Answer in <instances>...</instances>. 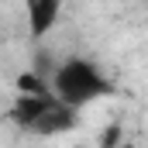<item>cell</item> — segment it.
<instances>
[{
	"mask_svg": "<svg viewBox=\"0 0 148 148\" xmlns=\"http://www.w3.org/2000/svg\"><path fill=\"white\" fill-rule=\"evenodd\" d=\"M48 86H52V93L62 103H69L76 110L110 93V79L93 62H86V59H66V62H59L52 79H48Z\"/></svg>",
	"mask_w": 148,
	"mask_h": 148,
	"instance_id": "obj_1",
	"label": "cell"
},
{
	"mask_svg": "<svg viewBox=\"0 0 148 148\" xmlns=\"http://www.w3.org/2000/svg\"><path fill=\"white\" fill-rule=\"evenodd\" d=\"M66 0H24V14H28V31L35 38H45L62 14Z\"/></svg>",
	"mask_w": 148,
	"mask_h": 148,
	"instance_id": "obj_2",
	"label": "cell"
}]
</instances>
